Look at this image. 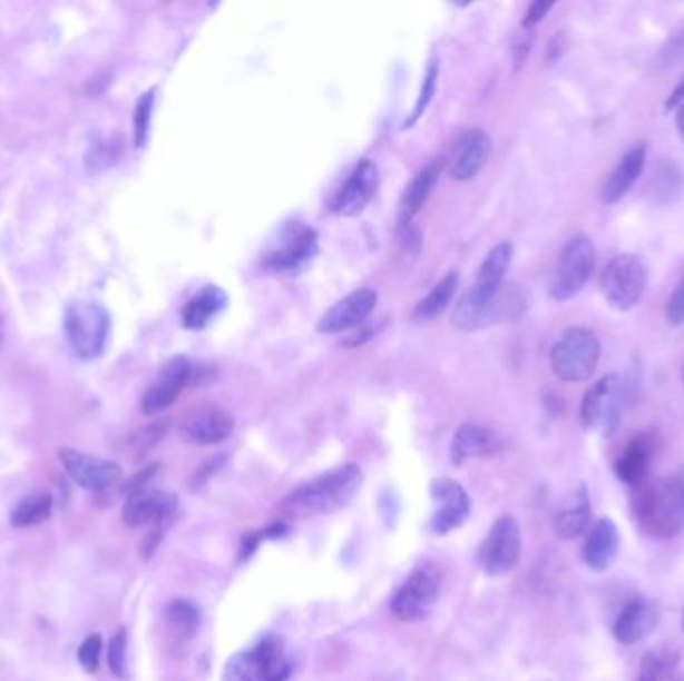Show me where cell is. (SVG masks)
<instances>
[{"instance_id":"4dcf8cb0","label":"cell","mask_w":684,"mask_h":681,"mask_svg":"<svg viewBox=\"0 0 684 681\" xmlns=\"http://www.w3.org/2000/svg\"><path fill=\"white\" fill-rule=\"evenodd\" d=\"M52 512V497L45 492L32 494L20 500L17 507L10 512V524L14 527H30L49 520Z\"/></svg>"},{"instance_id":"d6a6232c","label":"cell","mask_w":684,"mask_h":681,"mask_svg":"<svg viewBox=\"0 0 684 681\" xmlns=\"http://www.w3.org/2000/svg\"><path fill=\"white\" fill-rule=\"evenodd\" d=\"M515 256V246L510 243H500L490 250L489 256L485 258V263L480 266V280H489V283H505V274L509 270L510 263Z\"/></svg>"},{"instance_id":"f546056e","label":"cell","mask_w":684,"mask_h":681,"mask_svg":"<svg viewBox=\"0 0 684 681\" xmlns=\"http://www.w3.org/2000/svg\"><path fill=\"white\" fill-rule=\"evenodd\" d=\"M457 288H459V273L452 270L439 284H434L432 290L422 298L421 303L417 304L414 318L417 320H432V318L440 316L442 312L447 310L450 300L455 298Z\"/></svg>"},{"instance_id":"44dd1931","label":"cell","mask_w":684,"mask_h":681,"mask_svg":"<svg viewBox=\"0 0 684 681\" xmlns=\"http://www.w3.org/2000/svg\"><path fill=\"white\" fill-rule=\"evenodd\" d=\"M658 608L648 600L635 598L623 608L613 625L616 640L625 645L643 642L651 633L655 632L658 623Z\"/></svg>"},{"instance_id":"8fae6325","label":"cell","mask_w":684,"mask_h":681,"mask_svg":"<svg viewBox=\"0 0 684 681\" xmlns=\"http://www.w3.org/2000/svg\"><path fill=\"white\" fill-rule=\"evenodd\" d=\"M59 457L70 480L88 492H100L115 486L123 476V467L118 466L117 462L85 454L79 450L62 448Z\"/></svg>"},{"instance_id":"4fadbf2b","label":"cell","mask_w":684,"mask_h":681,"mask_svg":"<svg viewBox=\"0 0 684 681\" xmlns=\"http://www.w3.org/2000/svg\"><path fill=\"white\" fill-rule=\"evenodd\" d=\"M377 188H379V168L369 158H362L361 162L352 168L351 175L346 176L339 193L334 195V213L346 218L361 215L362 210L371 205Z\"/></svg>"},{"instance_id":"9c48e42d","label":"cell","mask_w":684,"mask_h":681,"mask_svg":"<svg viewBox=\"0 0 684 681\" xmlns=\"http://www.w3.org/2000/svg\"><path fill=\"white\" fill-rule=\"evenodd\" d=\"M505 283H489L480 280L470 286L467 293L460 296L459 303L452 310V326L460 332H477L502 322L500 312V296Z\"/></svg>"},{"instance_id":"1f68e13d","label":"cell","mask_w":684,"mask_h":681,"mask_svg":"<svg viewBox=\"0 0 684 681\" xmlns=\"http://www.w3.org/2000/svg\"><path fill=\"white\" fill-rule=\"evenodd\" d=\"M167 620L170 630L180 640H190L198 630L201 623V612L193 602L188 600H175L167 608Z\"/></svg>"},{"instance_id":"7bdbcfd3","label":"cell","mask_w":684,"mask_h":681,"mask_svg":"<svg viewBox=\"0 0 684 681\" xmlns=\"http://www.w3.org/2000/svg\"><path fill=\"white\" fill-rule=\"evenodd\" d=\"M684 102V75L681 80H678V85H676L675 90L668 95L665 102L666 112H671V110H676V108L681 107Z\"/></svg>"},{"instance_id":"60d3db41","label":"cell","mask_w":684,"mask_h":681,"mask_svg":"<svg viewBox=\"0 0 684 681\" xmlns=\"http://www.w3.org/2000/svg\"><path fill=\"white\" fill-rule=\"evenodd\" d=\"M530 45H532V30L522 29V34L518 37L515 50H512V55H515V67H517V69H520L522 62L527 60L528 52H530Z\"/></svg>"},{"instance_id":"f1b7e54d","label":"cell","mask_w":684,"mask_h":681,"mask_svg":"<svg viewBox=\"0 0 684 681\" xmlns=\"http://www.w3.org/2000/svg\"><path fill=\"white\" fill-rule=\"evenodd\" d=\"M681 653L673 645H658L646 652L638 665L636 681H668L676 673Z\"/></svg>"},{"instance_id":"603a6c76","label":"cell","mask_w":684,"mask_h":681,"mask_svg":"<svg viewBox=\"0 0 684 681\" xmlns=\"http://www.w3.org/2000/svg\"><path fill=\"white\" fill-rule=\"evenodd\" d=\"M646 165V142H636L628 148L625 156L618 160L610 176L603 186V200L606 205H616L623 200L628 190L635 186L638 176L643 175Z\"/></svg>"},{"instance_id":"30bf717a","label":"cell","mask_w":684,"mask_h":681,"mask_svg":"<svg viewBox=\"0 0 684 681\" xmlns=\"http://www.w3.org/2000/svg\"><path fill=\"white\" fill-rule=\"evenodd\" d=\"M520 550L522 535L517 520L510 516L499 517L480 547V565L489 575L509 574L520 560Z\"/></svg>"},{"instance_id":"6da1fadb","label":"cell","mask_w":684,"mask_h":681,"mask_svg":"<svg viewBox=\"0 0 684 681\" xmlns=\"http://www.w3.org/2000/svg\"><path fill=\"white\" fill-rule=\"evenodd\" d=\"M633 516L653 537H675L684 530V476L646 480L633 490Z\"/></svg>"},{"instance_id":"8d00e7d4","label":"cell","mask_w":684,"mask_h":681,"mask_svg":"<svg viewBox=\"0 0 684 681\" xmlns=\"http://www.w3.org/2000/svg\"><path fill=\"white\" fill-rule=\"evenodd\" d=\"M100 653H102V638L98 633H90L85 638V642L80 643L79 663L82 670L87 673H95L100 663Z\"/></svg>"},{"instance_id":"83f0119b","label":"cell","mask_w":684,"mask_h":681,"mask_svg":"<svg viewBox=\"0 0 684 681\" xmlns=\"http://www.w3.org/2000/svg\"><path fill=\"white\" fill-rule=\"evenodd\" d=\"M439 176L440 166L437 162H430L422 168L419 175L412 178L411 185L407 186V190L401 198V206H399V225L402 228L411 225L414 216L421 213L422 206L429 200L434 186L439 182Z\"/></svg>"},{"instance_id":"2e32d148","label":"cell","mask_w":684,"mask_h":681,"mask_svg":"<svg viewBox=\"0 0 684 681\" xmlns=\"http://www.w3.org/2000/svg\"><path fill=\"white\" fill-rule=\"evenodd\" d=\"M656 454L655 434L641 432L626 444L621 456L616 457L615 474L623 484L636 490L651 480V467Z\"/></svg>"},{"instance_id":"681fc988","label":"cell","mask_w":684,"mask_h":681,"mask_svg":"<svg viewBox=\"0 0 684 681\" xmlns=\"http://www.w3.org/2000/svg\"><path fill=\"white\" fill-rule=\"evenodd\" d=\"M683 630H684V613H683Z\"/></svg>"},{"instance_id":"cb8c5ba5","label":"cell","mask_w":684,"mask_h":681,"mask_svg":"<svg viewBox=\"0 0 684 681\" xmlns=\"http://www.w3.org/2000/svg\"><path fill=\"white\" fill-rule=\"evenodd\" d=\"M316 254V233L313 228H303L294 233L286 243L271 254H266L264 266L274 273H296L304 264L311 263Z\"/></svg>"},{"instance_id":"ab89813d","label":"cell","mask_w":684,"mask_h":681,"mask_svg":"<svg viewBox=\"0 0 684 681\" xmlns=\"http://www.w3.org/2000/svg\"><path fill=\"white\" fill-rule=\"evenodd\" d=\"M553 7H555V2H532V4L528 7L525 19H522V29L535 30L538 22L547 17L548 12L553 10Z\"/></svg>"},{"instance_id":"4316f807","label":"cell","mask_w":684,"mask_h":681,"mask_svg":"<svg viewBox=\"0 0 684 681\" xmlns=\"http://www.w3.org/2000/svg\"><path fill=\"white\" fill-rule=\"evenodd\" d=\"M555 532L563 540H575L590 526V497L587 487H578L565 500L555 516Z\"/></svg>"},{"instance_id":"ee69618b","label":"cell","mask_w":684,"mask_h":681,"mask_svg":"<svg viewBox=\"0 0 684 681\" xmlns=\"http://www.w3.org/2000/svg\"><path fill=\"white\" fill-rule=\"evenodd\" d=\"M565 52V42H563V34H557L553 42L548 45V60H557L560 55Z\"/></svg>"},{"instance_id":"74e56055","label":"cell","mask_w":684,"mask_h":681,"mask_svg":"<svg viewBox=\"0 0 684 681\" xmlns=\"http://www.w3.org/2000/svg\"><path fill=\"white\" fill-rule=\"evenodd\" d=\"M168 432V422H155L147 428L138 430L137 434L130 438V446L137 452H147V450L157 446L160 440L165 438Z\"/></svg>"},{"instance_id":"bcb514c9","label":"cell","mask_w":684,"mask_h":681,"mask_svg":"<svg viewBox=\"0 0 684 681\" xmlns=\"http://www.w3.org/2000/svg\"><path fill=\"white\" fill-rule=\"evenodd\" d=\"M2 342H4V320H2V314H0V348H2Z\"/></svg>"},{"instance_id":"7c38bea8","label":"cell","mask_w":684,"mask_h":681,"mask_svg":"<svg viewBox=\"0 0 684 681\" xmlns=\"http://www.w3.org/2000/svg\"><path fill=\"white\" fill-rule=\"evenodd\" d=\"M439 600V580L429 570H419L402 584L392 600V613L401 622H421Z\"/></svg>"},{"instance_id":"7a4b0ae2","label":"cell","mask_w":684,"mask_h":681,"mask_svg":"<svg viewBox=\"0 0 684 681\" xmlns=\"http://www.w3.org/2000/svg\"><path fill=\"white\" fill-rule=\"evenodd\" d=\"M362 484L361 467L356 464L336 467L313 482L294 490L284 497L279 512L284 517H313L333 514L346 506Z\"/></svg>"},{"instance_id":"52a82bcc","label":"cell","mask_w":684,"mask_h":681,"mask_svg":"<svg viewBox=\"0 0 684 681\" xmlns=\"http://www.w3.org/2000/svg\"><path fill=\"white\" fill-rule=\"evenodd\" d=\"M648 286L646 264L636 254H618L610 258L600 276V290L615 310H633L643 300Z\"/></svg>"},{"instance_id":"ffe728a7","label":"cell","mask_w":684,"mask_h":681,"mask_svg":"<svg viewBox=\"0 0 684 681\" xmlns=\"http://www.w3.org/2000/svg\"><path fill=\"white\" fill-rule=\"evenodd\" d=\"M489 156V135L480 128L467 130L455 145V152L450 158V175L460 182L472 180L482 170V166L487 165Z\"/></svg>"},{"instance_id":"d6986e66","label":"cell","mask_w":684,"mask_h":681,"mask_svg":"<svg viewBox=\"0 0 684 681\" xmlns=\"http://www.w3.org/2000/svg\"><path fill=\"white\" fill-rule=\"evenodd\" d=\"M235 430V418L221 408L198 409L180 426V436L188 444L215 446L231 438Z\"/></svg>"},{"instance_id":"8992f818","label":"cell","mask_w":684,"mask_h":681,"mask_svg":"<svg viewBox=\"0 0 684 681\" xmlns=\"http://www.w3.org/2000/svg\"><path fill=\"white\" fill-rule=\"evenodd\" d=\"M628 388L623 376L608 374L588 388L580 404V422L588 432L613 434L625 414Z\"/></svg>"},{"instance_id":"7402d4cb","label":"cell","mask_w":684,"mask_h":681,"mask_svg":"<svg viewBox=\"0 0 684 681\" xmlns=\"http://www.w3.org/2000/svg\"><path fill=\"white\" fill-rule=\"evenodd\" d=\"M621 550V534L610 517H600L590 527L585 545H583V562L593 572H605L615 564Z\"/></svg>"},{"instance_id":"484cf974","label":"cell","mask_w":684,"mask_h":681,"mask_svg":"<svg viewBox=\"0 0 684 681\" xmlns=\"http://www.w3.org/2000/svg\"><path fill=\"white\" fill-rule=\"evenodd\" d=\"M228 304V296L221 286L208 284L185 304L183 308V324L188 330H205L221 316Z\"/></svg>"},{"instance_id":"ba28073f","label":"cell","mask_w":684,"mask_h":681,"mask_svg":"<svg viewBox=\"0 0 684 681\" xmlns=\"http://www.w3.org/2000/svg\"><path fill=\"white\" fill-rule=\"evenodd\" d=\"M291 675V662L281 643L266 638L248 652L236 653L226 663L225 681H286Z\"/></svg>"},{"instance_id":"ac0fdd59","label":"cell","mask_w":684,"mask_h":681,"mask_svg":"<svg viewBox=\"0 0 684 681\" xmlns=\"http://www.w3.org/2000/svg\"><path fill=\"white\" fill-rule=\"evenodd\" d=\"M175 507V496L143 487L128 496L127 504L123 507V520L128 527L160 526L165 520L173 516Z\"/></svg>"},{"instance_id":"c3c4849f","label":"cell","mask_w":684,"mask_h":681,"mask_svg":"<svg viewBox=\"0 0 684 681\" xmlns=\"http://www.w3.org/2000/svg\"><path fill=\"white\" fill-rule=\"evenodd\" d=\"M681 376H683V384H684V362H683V371H681Z\"/></svg>"},{"instance_id":"5b68a950","label":"cell","mask_w":684,"mask_h":681,"mask_svg":"<svg viewBox=\"0 0 684 681\" xmlns=\"http://www.w3.org/2000/svg\"><path fill=\"white\" fill-rule=\"evenodd\" d=\"M65 334L72 354L80 361L102 356L110 336V314L105 306L88 300L70 304L65 312Z\"/></svg>"},{"instance_id":"3957f363","label":"cell","mask_w":684,"mask_h":681,"mask_svg":"<svg viewBox=\"0 0 684 681\" xmlns=\"http://www.w3.org/2000/svg\"><path fill=\"white\" fill-rule=\"evenodd\" d=\"M600 342L585 326H573L558 336L550 351V368L563 382H585L597 371Z\"/></svg>"},{"instance_id":"f6af8a7d","label":"cell","mask_w":684,"mask_h":681,"mask_svg":"<svg viewBox=\"0 0 684 681\" xmlns=\"http://www.w3.org/2000/svg\"><path fill=\"white\" fill-rule=\"evenodd\" d=\"M675 125L676 132H678V137H681V140L684 142V102L681 107L676 108Z\"/></svg>"},{"instance_id":"d4e9b609","label":"cell","mask_w":684,"mask_h":681,"mask_svg":"<svg viewBox=\"0 0 684 681\" xmlns=\"http://www.w3.org/2000/svg\"><path fill=\"white\" fill-rule=\"evenodd\" d=\"M505 440L495 430L480 424H462L452 438V462L462 464L469 457H487L499 454Z\"/></svg>"},{"instance_id":"5bb4252c","label":"cell","mask_w":684,"mask_h":681,"mask_svg":"<svg viewBox=\"0 0 684 681\" xmlns=\"http://www.w3.org/2000/svg\"><path fill=\"white\" fill-rule=\"evenodd\" d=\"M193 378V366L185 356H175L160 368L143 398V412L153 416L175 404L180 392Z\"/></svg>"},{"instance_id":"277c9868","label":"cell","mask_w":684,"mask_h":681,"mask_svg":"<svg viewBox=\"0 0 684 681\" xmlns=\"http://www.w3.org/2000/svg\"><path fill=\"white\" fill-rule=\"evenodd\" d=\"M597 266V248L587 234H575L558 253L557 266L548 284L550 296L565 303L575 298L585 286Z\"/></svg>"},{"instance_id":"7dc6e473","label":"cell","mask_w":684,"mask_h":681,"mask_svg":"<svg viewBox=\"0 0 684 681\" xmlns=\"http://www.w3.org/2000/svg\"><path fill=\"white\" fill-rule=\"evenodd\" d=\"M668 681H684V675H673V678H671V680Z\"/></svg>"},{"instance_id":"f35d334b","label":"cell","mask_w":684,"mask_h":681,"mask_svg":"<svg viewBox=\"0 0 684 681\" xmlns=\"http://www.w3.org/2000/svg\"><path fill=\"white\" fill-rule=\"evenodd\" d=\"M665 316L671 326H683L684 324V274L676 284L675 293L666 303Z\"/></svg>"},{"instance_id":"836d02e7","label":"cell","mask_w":684,"mask_h":681,"mask_svg":"<svg viewBox=\"0 0 684 681\" xmlns=\"http://www.w3.org/2000/svg\"><path fill=\"white\" fill-rule=\"evenodd\" d=\"M155 95L157 90H148L143 97L138 98L137 108H135V145L138 148L147 145L148 130H150V120H153V110H155Z\"/></svg>"},{"instance_id":"b9f144b4","label":"cell","mask_w":684,"mask_h":681,"mask_svg":"<svg viewBox=\"0 0 684 681\" xmlns=\"http://www.w3.org/2000/svg\"><path fill=\"white\" fill-rule=\"evenodd\" d=\"M666 65H673L678 59L684 57V30L681 34H676L675 39L671 40V45L666 47L665 52Z\"/></svg>"},{"instance_id":"e0dca14e","label":"cell","mask_w":684,"mask_h":681,"mask_svg":"<svg viewBox=\"0 0 684 681\" xmlns=\"http://www.w3.org/2000/svg\"><path fill=\"white\" fill-rule=\"evenodd\" d=\"M432 496L440 507L432 517V530L437 534H449L462 526L470 514V497L459 482L450 477H440L432 484Z\"/></svg>"},{"instance_id":"d590c367","label":"cell","mask_w":684,"mask_h":681,"mask_svg":"<svg viewBox=\"0 0 684 681\" xmlns=\"http://www.w3.org/2000/svg\"><path fill=\"white\" fill-rule=\"evenodd\" d=\"M437 80H439V62H430L427 77L422 80L421 95H419V100L414 105V112H412L409 125H414L422 117V112L427 110V107H429L432 95H434V88H437Z\"/></svg>"},{"instance_id":"9a60e30c","label":"cell","mask_w":684,"mask_h":681,"mask_svg":"<svg viewBox=\"0 0 684 681\" xmlns=\"http://www.w3.org/2000/svg\"><path fill=\"white\" fill-rule=\"evenodd\" d=\"M377 300L379 296L371 288H362V290L349 294L334 304L331 310L324 312L323 318L316 324V330L321 334H341V332L352 330L364 324V320L371 316Z\"/></svg>"},{"instance_id":"e575fe53","label":"cell","mask_w":684,"mask_h":681,"mask_svg":"<svg viewBox=\"0 0 684 681\" xmlns=\"http://www.w3.org/2000/svg\"><path fill=\"white\" fill-rule=\"evenodd\" d=\"M108 668L118 680L127 678V632L118 630L108 643Z\"/></svg>"}]
</instances>
